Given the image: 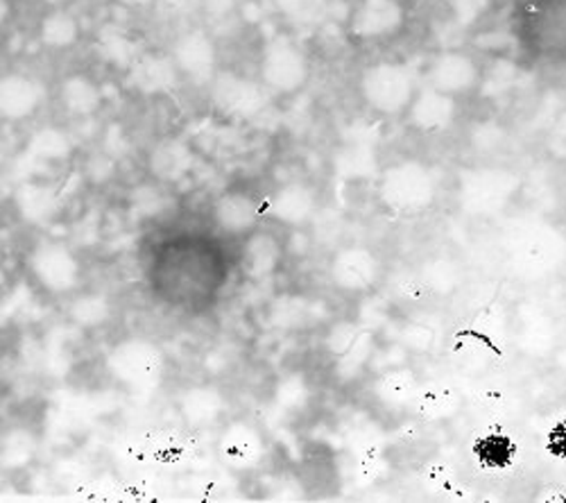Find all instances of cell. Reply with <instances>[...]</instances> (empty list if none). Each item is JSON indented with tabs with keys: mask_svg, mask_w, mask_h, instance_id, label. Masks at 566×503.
<instances>
[{
	"mask_svg": "<svg viewBox=\"0 0 566 503\" xmlns=\"http://www.w3.org/2000/svg\"><path fill=\"white\" fill-rule=\"evenodd\" d=\"M512 34L537 64H566V0H514Z\"/></svg>",
	"mask_w": 566,
	"mask_h": 503,
	"instance_id": "1",
	"label": "cell"
},
{
	"mask_svg": "<svg viewBox=\"0 0 566 503\" xmlns=\"http://www.w3.org/2000/svg\"><path fill=\"white\" fill-rule=\"evenodd\" d=\"M514 277L542 282L566 263V237L555 224L535 222L516 237L510 252Z\"/></svg>",
	"mask_w": 566,
	"mask_h": 503,
	"instance_id": "2",
	"label": "cell"
},
{
	"mask_svg": "<svg viewBox=\"0 0 566 503\" xmlns=\"http://www.w3.org/2000/svg\"><path fill=\"white\" fill-rule=\"evenodd\" d=\"M419 91L417 73L403 62H376L360 75V96L381 116L408 114Z\"/></svg>",
	"mask_w": 566,
	"mask_h": 503,
	"instance_id": "3",
	"label": "cell"
},
{
	"mask_svg": "<svg viewBox=\"0 0 566 503\" xmlns=\"http://www.w3.org/2000/svg\"><path fill=\"white\" fill-rule=\"evenodd\" d=\"M438 196V181L433 170L417 159H403L384 170L379 181L381 202L399 213L415 216L427 211Z\"/></svg>",
	"mask_w": 566,
	"mask_h": 503,
	"instance_id": "4",
	"label": "cell"
},
{
	"mask_svg": "<svg viewBox=\"0 0 566 503\" xmlns=\"http://www.w3.org/2000/svg\"><path fill=\"white\" fill-rule=\"evenodd\" d=\"M308 75V57L291 36L279 34L265 43L259 62V80L270 94L293 96L306 86Z\"/></svg>",
	"mask_w": 566,
	"mask_h": 503,
	"instance_id": "5",
	"label": "cell"
},
{
	"mask_svg": "<svg viewBox=\"0 0 566 503\" xmlns=\"http://www.w3.org/2000/svg\"><path fill=\"white\" fill-rule=\"evenodd\" d=\"M518 191V177L507 168H474L460 175V207L471 216L503 211Z\"/></svg>",
	"mask_w": 566,
	"mask_h": 503,
	"instance_id": "6",
	"label": "cell"
},
{
	"mask_svg": "<svg viewBox=\"0 0 566 503\" xmlns=\"http://www.w3.org/2000/svg\"><path fill=\"white\" fill-rule=\"evenodd\" d=\"M161 349L144 338H129L118 343L109 354L112 375L132 388H153L164 375Z\"/></svg>",
	"mask_w": 566,
	"mask_h": 503,
	"instance_id": "7",
	"label": "cell"
},
{
	"mask_svg": "<svg viewBox=\"0 0 566 503\" xmlns=\"http://www.w3.org/2000/svg\"><path fill=\"white\" fill-rule=\"evenodd\" d=\"M209 86L213 105L229 118L250 120L259 116L268 105L270 91L263 86V82L250 80L241 73H218Z\"/></svg>",
	"mask_w": 566,
	"mask_h": 503,
	"instance_id": "8",
	"label": "cell"
},
{
	"mask_svg": "<svg viewBox=\"0 0 566 503\" xmlns=\"http://www.w3.org/2000/svg\"><path fill=\"white\" fill-rule=\"evenodd\" d=\"M28 268L36 284L51 295L71 293L80 284L82 265L62 243H41L28 256Z\"/></svg>",
	"mask_w": 566,
	"mask_h": 503,
	"instance_id": "9",
	"label": "cell"
},
{
	"mask_svg": "<svg viewBox=\"0 0 566 503\" xmlns=\"http://www.w3.org/2000/svg\"><path fill=\"white\" fill-rule=\"evenodd\" d=\"M483 71L476 57H471L464 51H442L438 53L427 71H423V84L447 94L451 98L469 96L481 84Z\"/></svg>",
	"mask_w": 566,
	"mask_h": 503,
	"instance_id": "10",
	"label": "cell"
},
{
	"mask_svg": "<svg viewBox=\"0 0 566 503\" xmlns=\"http://www.w3.org/2000/svg\"><path fill=\"white\" fill-rule=\"evenodd\" d=\"M406 23L401 0H356L349 14V34L363 43L392 39Z\"/></svg>",
	"mask_w": 566,
	"mask_h": 503,
	"instance_id": "11",
	"label": "cell"
},
{
	"mask_svg": "<svg viewBox=\"0 0 566 503\" xmlns=\"http://www.w3.org/2000/svg\"><path fill=\"white\" fill-rule=\"evenodd\" d=\"M181 77L193 84H211L218 75V51L211 34L202 28L181 32L170 51Z\"/></svg>",
	"mask_w": 566,
	"mask_h": 503,
	"instance_id": "12",
	"label": "cell"
},
{
	"mask_svg": "<svg viewBox=\"0 0 566 503\" xmlns=\"http://www.w3.org/2000/svg\"><path fill=\"white\" fill-rule=\"evenodd\" d=\"M328 274L338 291L347 295H363L381 280V261L369 248L352 245L336 252L328 265Z\"/></svg>",
	"mask_w": 566,
	"mask_h": 503,
	"instance_id": "13",
	"label": "cell"
},
{
	"mask_svg": "<svg viewBox=\"0 0 566 503\" xmlns=\"http://www.w3.org/2000/svg\"><path fill=\"white\" fill-rule=\"evenodd\" d=\"M213 220L227 237H248L261 220V202L248 189H227L213 205Z\"/></svg>",
	"mask_w": 566,
	"mask_h": 503,
	"instance_id": "14",
	"label": "cell"
},
{
	"mask_svg": "<svg viewBox=\"0 0 566 503\" xmlns=\"http://www.w3.org/2000/svg\"><path fill=\"white\" fill-rule=\"evenodd\" d=\"M132 86L144 96H159L168 94L170 88L179 82L181 73L170 53H140L134 64L127 69Z\"/></svg>",
	"mask_w": 566,
	"mask_h": 503,
	"instance_id": "15",
	"label": "cell"
},
{
	"mask_svg": "<svg viewBox=\"0 0 566 503\" xmlns=\"http://www.w3.org/2000/svg\"><path fill=\"white\" fill-rule=\"evenodd\" d=\"M218 451H220V459L231 470L243 472L261 463L265 453V442H263V436L252 425L233 422L220 436Z\"/></svg>",
	"mask_w": 566,
	"mask_h": 503,
	"instance_id": "16",
	"label": "cell"
},
{
	"mask_svg": "<svg viewBox=\"0 0 566 503\" xmlns=\"http://www.w3.org/2000/svg\"><path fill=\"white\" fill-rule=\"evenodd\" d=\"M270 216L286 227H304L317 216V196L304 181H291L270 198Z\"/></svg>",
	"mask_w": 566,
	"mask_h": 503,
	"instance_id": "17",
	"label": "cell"
},
{
	"mask_svg": "<svg viewBox=\"0 0 566 503\" xmlns=\"http://www.w3.org/2000/svg\"><path fill=\"white\" fill-rule=\"evenodd\" d=\"M455 118V98L440 94L431 86H419L417 96L408 109V120L415 129L438 134L444 132Z\"/></svg>",
	"mask_w": 566,
	"mask_h": 503,
	"instance_id": "18",
	"label": "cell"
},
{
	"mask_svg": "<svg viewBox=\"0 0 566 503\" xmlns=\"http://www.w3.org/2000/svg\"><path fill=\"white\" fill-rule=\"evenodd\" d=\"M43 98L39 82L25 73H8L0 82V112L6 120L30 118Z\"/></svg>",
	"mask_w": 566,
	"mask_h": 503,
	"instance_id": "19",
	"label": "cell"
},
{
	"mask_svg": "<svg viewBox=\"0 0 566 503\" xmlns=\"http://www.w3.org/2000/svg\"><path fill=\"white\" fill-rule=\"evenodd\" d=\"M283 261V248L272 232H252L241 248V268L250 280H268Z\"/></svg>",
	"mask_w": 566,
	"mask_h": 503,
	"instance_id": "20",
	"label": "cell"
},
{
	"mask_svg": "<svg viewBox=\"0 0 566 503\" xmlns=\"http://www.w3.org/2000/svg\"><path fill=\"white\" fill-rule=\"evenodd\" d=\"M60 105L73 118L93 116L103 105V88L84 73H71L60 84Z\"/></svg>",
	"mask_w": 566,
	"mask_h": 503,
	"instance_id": "21",
	"label": "cell"
},
{
	"mask_svg": "<svg viewBox=\"0 0 566 503\" xmlns=\"http://www.w3.org/2000/svg\"><path fill=\"white\" fill-rule=\"evenodd\" d=\"M179 413L186 420V425H191L196 429H205L220 420V416L224 413V399L216 388L198 386V388H191L181 395Z\"/></svg>",
	"mask_w": 566,
	"mask_h": 503,
	"instance_id": "22",
	"label": "cell"
},
{
	"mask_svg": "<svg viewBox=\"0 0 566 503\" xmlns=\"http://www.w3.org/2000/svg\"><path fill=\"white\" fill-rule=\"evenodd\" d=\"M193 164V153L179 139H166L153 148L150 170L159 181L181 179Z\"/></svg>",
	"mask_w": 566,
	"mask_h": 503,
	"instance_id": "23",
	"label": "cell"
},
{
	"mask_svg": "<svg viewBox=\"0 0 566 503\" xmlns=\"http://www.w3.org/2000/svg\"><path fill=\"white\" fill-rule=\"evenodd\" d=\"M17 207L21 216L32 224L51 222L57 213V198L55 193L43 185H23L17 193Z\"/></svg>",
	"mask_w": 566,
	"mask_h": 503,
	"instance_id": "24",
	"label": "cell"
},
{
	"mask_svg": "<svg viewBox=\"0 0 566 503\" xmlns=\"http://www.w3.org/2000/svg\"><path fill=\"white\" fill-rule=\"evenodd\" d=\"M458 395L453 388L442 386V384H431L423 386L417 390V395L412 397V406L421 418H427L431 422L436 420H444L449 416L455 413L458 408Z\"/></svg>",
	"mask_w": 566,
	"mask_h": 503,
	"instance_id": "25",
	"label": "cell"
},
{
	"mask_svg": "<svg viewBox=\"0 0 566 503\" xmlns=\"http://www.w3.org/2000/svg\"><path fill=\"white\" fill-rule=\"evenodd\" d=\"M39 36L41 41L49 45V49L64 51L71 49V45L77 43L80 39V23L71 12L64 10H53L51 14H45L39 25Z\"/></svg>",
	"mask_w": 566,
	"mask_h": 503,
	"instance_id": "26",
	"label": "cell"
},
{
	"mask_svg": "<svg viewBox=\"0 0 566 503\" xmlns=\"http://www.w3.org/2000/svg\"><path fill=\"white\" fill-rule=\"evenodd\" d=\"M417 390H419V381L415 373L408 368H392L376 381V395L390 406H403L412 401Z\"/></svg>",
	"mask_w": 566,
	"mask_h": 503,
	"instance_id": "27",
	"label": "cell"
},
{
	"mask_svg": "<svg viewBox=\"0 0 566 503\" xmlns=\"http://www.w3.org/2000/svg\"><path fill=\"white\" fill-rule=\"evenodd\" d=\"M336 172L345 179H365L374 172L376 157H374V146L367 142H349L343 146V150L334 159Z\"/></svg>",
	"mask_w": 566,
	"mask_h": 503,
	"instance_id": "28",
	"label": "cell"
},
{
	"mask_svg": "<svg viewBox=\"0 0 566 503\" xmlns=\"http://www.w3.org/2000/svg\"><path fill=\"white\" fill-rule=\"evenodd\" d=\"M274 6L295 25H315L326 17L328 0H274Z\"/></svg>",
	"mask_w": 566,
	"mask_h": 503,
	"instance_id": "29",
	"label": "cell"
},
{
	"mask_svg": "<svg viewBox=\"0 0 566 503\" xmlns=\"http://www.w3.org/2000/svg\"><path fill=\"white\" fill-rule=\"evenodd\" d=\"M421 280L427 282L431 295H449L458 286V268L453 261L440 256L423 263L421 268Z\"/></svg>",
	"mask_w": 566,
	"mask_h": 503,
	"instance_id": "30",
	"label": "cell"
},
{
	"mask_svg": "<svg viewBox=\"0 0 566 503\" xmlns=\"http://www.w3.org/2000/svg\"><path fill=\"white\" fill-rule=\"evenodd\" d=\"M73 323L80 327H98L109 317V304L103 295H80L69 306Z\"/></svg>",
	"mask_w": 566,
	"mask_h": 503,
	"instance_id": "31",
	"label": "cell"
},
{
	"mask_svg": "<svg viewBox=\"0 0 566 503\" xmlns=\"http://www.w3.org/2000/svg\"><path fill=\"white\" fill-rule=\"evenodd\" d=\"M30 153L45 159V161L64 159L71 153L69 136L57 127H43L32 136Z\"/></svg>",
	"mask_w": 566,
	"mask_h": 503,
	"instance_id": "32",
	"label": "cell"
},
{
	"mask_svg": "<svg viewBox=\"0 0 566 503\" xmlns=\"http://www.w3.org/2000/svg\"><path fill=\"white\" fill-rule=\"evenodd\" d=\"M311 401V388L308 381L302 375H289L283 377L276 386V404L279 408L289 410V413H300Z\"/></svg>",
	"mask_w": 566,
	"mask_h": 503,
	"instance_id": "33",
	"label": "cell"
},
{
	"mask_svg": "<svg viewBox=\"0 0 566 503\" xmlns=\"http://www.w3.org/2000/svg\"><path fill=\"white\" fill-rule=\"evenodd\" d=\"M101 49H103L107 62H112L116 66H125V69H129L134 64V60L140 55L136 51L132 36H127L123 30H105L101 36Z\"/></svg>",
	"mask_w": 566,
	"mask_h": 503,
	"instance_id": "34",
	"label": "cell"
},
{
	"mask_svg": "<svg viewBox=\"0 0 566 503\" xmlns=\"http://www.w3.org/2000/svg\"><path fill=\"white\" fill-rule=\"evenodd\" d=\"M401 340L408 349H415V352H429L433 347V340H436V334L433 329L423 327V325H408L403 327L401 332Z\"/></svg>",
	"mask_w": 566,
	"mask_h": 503,
	"instance_id": "35",
	"label": "cell"
},
{
	"mask_svg": "<svg viewBox=\"0 0 566 503\" xmlns=\"http://www.w3.org/2000/svg\"><path fill=\"white\" fill-rule=\"evenodd\" d=\"M358 327L356 325H349V323H343V325H338V327H334V332L328 334V338H326V345H328V349L332 352H336V354H345V352H349L352 349V345L358 340Z\"/></svg>",
	"mask_w": 566,
	"mask_h": 503,
	"instance_id": "36",
	"label": "cell"
},
{
	"mask_svg": "<svg viewBox=\"0 0 566 503\" xmlns=\"http://www.w3.org/2000/svg\"><path fill=\"white\" fill-rule=\"evenodd\" d=\"M315 222V232L319 234V239L324 243L334 241L336 237H340L343 232V216L340 213H334V211H322L313 218Z\"/></svg>",
	"mask_w": 566,
	"mask_h": 503,
	"instance_id": "37",
	"label": "cell"
},
{
	"mask_svg": "<svg viewBox=\"0 0 566 503\" xmlns=\"http://www.w3.org/2000/svg\"><path fill=\"white\" fill-rule=\"evenodd\" d=\"M120 3L127 8H148V6H155L157 0H120Z\"/></svg>",
	"mask_w": 566,
	"mask_h": 503,
	"instance_id": "38",
	"label": "cell"
},
{
	"mask_svg": "<svg viewBox=\"0 0 566 503\" xmlns=\"http://www.w3.org/2000/svg\"><path fill=\"white\" fill-rule=\"evenodd\" d=\"M564 96H566V88H564Z\"/></svg>",
	"mask_w": 566,
	"mask_h": 503,
	"instance_id": "39",
	"label": "cell"
}]
</instances>
